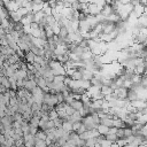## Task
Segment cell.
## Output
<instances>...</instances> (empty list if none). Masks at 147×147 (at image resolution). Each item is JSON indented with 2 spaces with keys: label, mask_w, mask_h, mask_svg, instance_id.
Here are the masks:
<instances>
[{
  "label": "cell",
  "mask_w": 147,
  "mask_h": 147,
  "mask_svg": "<svg viewBox=\"0 0 147 147\" xmlns=\"http://www.w3.org/2000/svg\"><path fill=\"white\" fill-rule=\"evenodd\" d=\"M101 9H102V7L99 6L98 3H88V7H87L86 13L87 14H91V15H98V14L101 13Z\"/></svg>",
  "instance_id": "1"
},
{
  "label": "cell",
  "mask_w": 147,
  "mask_h": 147,
  "mask_svg": "<svg viewBox=\"0 0 147 147\" xmlns=\"http://www.w3.org/2000/svg\"><path fill=\"white\" fill-rule=\"evenodd\" d=\"M139 98H140V96H139L138 91H136V90H133V88H127L126 99H127L129 101H134V100H137V99H139Z\"/></svg>",
  "instance_id": "2"
},
{
  "label": "cell",
  "mask_w": 147,
  "mask_h": 147,
  "mask_svg": "<svg viewBox=\"0 0 147 147\" xmlns=\"http://www.w3.org/2000/svg\"><path fill=\"white\" fill-rule=\"evenodd\" d=\"M101 93L106 96V95H110L114 93V88L110 86V85H101V88H100Z\"/></svg>",
  "instance_id": "3"
},
{
  "label": "cell",
  "mask_w": 147,
  "mask_h": 147,
  "mask_svg": "<svg viewBox=\"0 0 147 147\" xmlns=\"http://www.w3.org/2000/svg\"><path fill=\"white\" fill-rule=\"evenodd\" d=\"M34 57H36V54L32 52V51H29L25 53L24 55V61H26L28 63H34Z\"/></svg>",
  "instance_id": "4"
},
{
  "label": "cell",
  "mask_w": 147,
  "mask_h": 147,
  "mask_svg": "<svg viewBox=\"0 0 147 147\" xmlns=\"http://www.w3.org/2000/svg\"><path fill=\"white\" fill-rule=\"evenodd\" d=\"M38 84H37V82H36V79H28V78H25V84H24V87L25 88H28V90H32V88H34L36 86H37Z\"/></svg>",
  "instance_id": "5"
},
{
  "label": "cell",
  "mask_w": 147,
  "mask_h": 147,
  "mask_svg": "<svg viewBox=\"0 0 147 147\" xmlns=\"http://www.w3.org/2000/svg\"><path fill=\"white\" fill-rule=\"evenodd\" d=\"M71 106H72V108H74L75 110H79V109H82V108L84 107V102H83V100H80V99H75L74 102L71 103Z\"/></svg>",
  "instance_id": "6"
},
{
  "label": "cell",
  "mask_w": 147,
  "mask_h": 147,
  "mask_svg": "<svg viewBox=\"0 0 147 147\" xmlns=\"http://www.w3.org/2000/svg\"><path fill=\"white\" fill-rule=\"evenodd\" d=\"M94 77V74H93V71H91V70H88V69H84V71H83V79H86V80H91L92 78Z\"/></svg>",
  "instance_id": "7"
},
{
  "label": "cell",
  "mask_w": 147,
  "mask_h": 147,
  "mask_svg": "<svg viewBox=\"0 0 147 147\" xmlns=\"http://www.w3.org/2000/svg\"><path fill=\"white\" fill-rule=\"evenodd\" d=\"M98 131H99V133L100 134H103V136H106L108 132H109V126H107V125H103V124H99L98 125Z\"/></svg>",
  "instance_id": "8"
},
{
  "label": "cell",
  "mask_w": 147,
  "mask_h": 147,
  "mask_svg": "<svg viewBox=\"0 0 147 147\" xmlns=\"http://www.w3.org/2000/svg\"><path fill=\"white\" fill-rule=\"evenodd\" d=\"M62 127H63L64 131L71 132V131H72V122H70V121H63V123H62Z\"/></svg>",
  "instance_id": "9"
},
{
  "label": "cell",
  "mask_w": 147,
  "mask_h": 147,
  "mask_svg": "<svg viewBox=\"0 0 147 147\" xmlns=\"http://www.w3.org/2000/svg\"><path fill=\"white\" fill-rule=\"evenodd\" d=\"M0 83L6 88H10V82H9V78L7 76H0Z\"/></svg>",
  "instance_id": "10"
},
{
  "label": "cell",
  "mask_w": 147,
  "mask_h": 147,
  "mask_svg": "<svg viewBox=\"0 0 147 147\" xmlns=\"http://www.w3.org/2000/svg\"><path fill=\"white\" fill-rule=\"evenodd\" d=\"M68 33H69L68 29H67L65 26H61V28H60V31H59V33H57V36H59L60 38L64 39V38L68 36Z\"/></svg>",
  "instance_id": "11"
},
{
  "label": "cell",
  "mask_w": 147,
  "mask_h": 147,
  "mask_svg": "<svg viewBox=\"0 0 147 147\" xmlns=\"http://www.w3.org/2000/svg\"><path fill=\"white\" fill-rule=\"evenodd\" d=\"M105 137H106V139H108V140L111 141L113 144H116V141H117V139H118V137L116 136V133H109V132H108Z\"/></svg>",
  "instance_id": "12"
},
{
  "label": "cell",
  "mask_w": 147,
  "mask_h": 147,
  "mask_svg": "<svg viewBox=\"0 0 147 147\" xmlns=\"http://www.w3.org/2000/svg\"><path fill=\"white\" fill-rule=\"evenodd\" d=\"M39 122H40V118L39 117H36V116H32L29 121V124L32 125V126H37L39 127Z\"/></svg>",
  "instance_id": "13"
},
{
  "label": "cell",
  "mask_w": 147,
  "mask_h": 147,
  "mask_svg": "<svg viewBox=\"0 0 147 147\" xmlns=\"http://www.w3.org/2000/svg\"><path fill=\"white\" fill-rule=\"evenodd\" d=\"M100 123H101V124H103V125H107V126L111 127V126H113V118H111V117L102 118V119H100Z\"/></svg>",
  "instance_id": "14"
},
{
  "label": "cell",
  "mask_w": 147,
  "mask_h": 147,
  "mask_svg": "<svg viewBox=\"0 0 147 147\" xmlns=\"http://www.w3.org/2000/svg\"><path fill=\"white\" fill-rule=\"evenodd\" d=\"M65 77H67V75H54L53 82H55V83H64Z\"/></svg>",
  "instance_id": "15"
},
{
  "label": "cell",
  "mask_w": 147,
  "mask_h": 147,
  "mask_svg": "<svg viewBox=\"0 0 147 147\" xmlns=\"http://www.w3.org/2000/svg\"><path fill=\"white\" fill-rule=\"evenodd\" d=\"M48 116H49V119H55L56 117H59V114H57V111H56L55 108H52L48 111Z\"/></svg>",
  "instance_id": "16"
},
{
  "label": "cell",
  "mask_w": 147,
  "mask_h": 147,
  "mask_svg": "<svg viewBox=\"0 0 147 147\" xmlns=\"http://www.w3.org/2000/svg\"><path fill=\"white\" fill-rule=\"evenodd\" d=\"M140 85L144 90H147V75H141V80H140Z\"/></svg>",
  "instance_id": "17"
},
{
  "label": "cell",
  "mask_w": 147,
  "mask_h": 147,
  "mask_svg": "<svg viewBox=\"0 0 147 147\" xmlns=\"http://www.w3.org/2000/svg\"><path fill=\"white\" fill-rule=\"evenodd\" d=\"M53 121H54V123H55V127H60V126H62L63 119H62L61 117H56V118L53 119Z\"/></svg>",
  "instance_id": "18"
},
{
  "label": "cell",
  "mask_w": 147,
  "mask_h": 147,
  "mask_svg": "<svg viewBox=\"0 0 147 147\" xmlns=\"http://www.w3.org/2000/svg\"><path fill=\"white\" fill-rule=\"evenodd\" d=\"M82 125V121H77V122H74L72 123V131H77Z\"/></svg>",
  "instance_id": "19"
}]
</instances>
